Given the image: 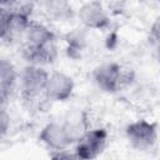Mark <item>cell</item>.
<instances>
[{
	"mask_svg": "<svg viewBox=\"0 0 160 160\" xmlns=\"http://www.w3.org/2000/svg\"><path fill=\"white\" fill-rule=\"evenodd\" d=\"M29 12L15 10L6 11L5 8L1 9L0 15V36L4 41H11L21 35H25L28 26L30 25Z\"/></svg>",
	"mask_w": 160,
	"mask_h": 160,
	"instance_id": "277c9868",
	"label": "cell"
},
{
	"mask_svg": "<svg viewBox=\"0 0 160 160\" xmlns=\"http://www.w3.org/2000/svg\"><path fill=\"white\" fill-rule=\"evenodd\" d=\"M18 79V72L11 62L2 59L0 61V100L1 106L5 105L10 98Z\"/></svg>",
	"mask_w": 160,
	"mask_h": 160,
	"instance_id": "30bf717a",
	"label": "cell"
},
{
	"mask_svg": "<svg viewBox=\"0 0 160 160\" xmlns=\"http://www.w3.org/2000/svg\"><path fill=\"white\" fill-rule=\"evenodd\" d=\"M108 141V132L102 128L86 130L82 136L78 140L75 152L78 159L90 160L96 159L105 149Z\"/></svg>",
	"mask_w": 160,
	"mask_h": 160,
	"instance_id": "7a4b0ae2",
	"label": "cell"
},
{
	"mask_svg": "<svg viewBox=\"0 0 160 160\" xmlns=\"http://www.w3.org/2000/svg\"><path fill=\"white\" fill-rule=\"evenodd\" d=\"M25 49H36L55 40L54 32L45 25L30 22L25 31Z\"/></svg>",
	"mask_w": 160,
	"mask_h": 160,
	"instance_id": "9c48e42d",
	"label": "cell"
},
{
	"mask_svg": "<svg viewBox=\"0 0 160 160\" xmlns=\"http://www.w3.org/2000/svg\"><path fill=\"white\" fill-rule=\"evenodd\" d=\"M46 12L55 19H64L70 14V0H45Z\"/></svg>",
	"mask_w": 160,
	"mask_h": 160,
	"instance_id": "8fae6325",
	"label": "cell"
},
{
	"mask_svg": "<svg viewBox=\"0 0 160 160\" xmlns=\"http://www.w3.org/2000/svg\"><path fill=\"white\" fill-rule=\"evenodd\" d=\"M49 75L39 65L26 66L20 76V90L21 96L25 100H32L39 96L42 91L45 92Z\"/></svg>",
	"mask_w": 160,
	"mask_h": 160,
	"instance_id": "3957f363",
	"label": "cell"
},
{
	"mask_svg": "<svg viewBox=\"0 0 160 160\" xmlns=\"http://www.w3.org/2000/svg\"><path fill=\"white\" fill-rule=\"evenodd\" d=\"M39 139L41 142H44L49 149L54 151L64 150L72 142L70 134L66 129V125L59 122L46 124L41 129L39 134Z\"/></svg>",
	"mask_w": 160,
	"mask_h": 160,
	"instance_id": "52a82bcc",
	"label": "cell"
},
{
	"mask_svg": "<svg viewBox=\"0 0 160 160\" xmlns=\"http://www.w3.org/2000/svg\"><path fill=\"white\" fill-rule=\"evenodd\" d=\"M95 81L102 90L115 92L130 81L129 75L118 64H105L95 70Z\"/></svg>",
	"mask_w": 160,
	"mask_h": 160,
	"instance_id": "5b68a950",
	"label": "cell"
},
{
	"mask_svg": "<svg viewBox=\"0 0 160 160\" xmlns=\"http://www.w3.org/2000/svg\"><path fill=\"white\" fill-rule=\"evenodd\" d=\"M74 88H75V82L71 76H69L65 72L55 71L49 75L45 94L50 100L65 101L71 96Z\"/></svg>",
	"mask_w": 160,
	"mask_h": 160,
	"instance_id": "ba28073f",
	"label": "cell"
},
{
	"mask_svg": "<svg viewBox=\"0 0 160 160\" xmlns=\"http://www.w3.org/2000/svg\"><path fill=\"white\" fill-rule=\"evenodd\" d=\"M78 16L81 24L89 29H105L110 22L102 4L98 0H90L82 4L78 11Z\"/></svg>",
	"mask_w": 160,
	"mask_h": 160,
	"instance_id": "8992f818",
	"label": "cell"
},
{
	"mask_svg": "<svg viewBox=\"0 0 160 160\" xmlns=\"http://www.w3.org/2000/svg\"><path fill=\"white\" fill-rule=\"evenodd\" d=\"M9 126H10V116L6 112L5 108L1 106V114H0V134H1V136H4L8 132Z\"/></svg>",
	"mask_w": 160,
	"mask_h": 160,
	"instance_id": "7c38bea8",
	"label": "cell"
},
{
	"mask_svg": "<svg viewBox=\"0 0 160 160\" xmlns=\"http://www.w3.org/2000/svg\"><path fill=\"white\" fill-rule=\"evenodd\" d=\"M126 138L130 145L139 150L145 151L154 146L158 139V128L155 122H150L148 120H136L130 122L125 129Z\"/></svg>",
	"mask_w": 160,
	"mask_h": 160,
	"instance_id": "6da1fadb",
	"label": "cell"
},
{
	"mask_svg": "<svg viewBox=\"0 0 160 160\" xmlns=\"http://www.w3.org/2000/svg\"><path fill=\"white\" fill-rule=\"evenodd\" d=\"M150 32H151V36L160 44V16L154 21Z\"/></svg>",
	"mask_w": 160,
	"mask_h": 160,
	"instance_id": "4fadbf2b",
	"label": "cell"
},
{
	"mask_svg": "<svg viewBox=\"0 0 160 160\" xmlns=\"http://www.w3.org/2000/svg\"><path fill=\"white\" fill-rule=\"evenodd\" d=\"M15 1H16V0H0L2 8H5V6H10V5H12Z\"/></svg>",
	"mask_w": 160,
	"mask_h": 160,
	"instance_id": "5bb4252c",
	"label": "cell"
}]
</instances>
